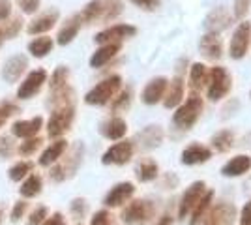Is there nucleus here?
Instances as JSON below:
<instances>
[{"mask_svg": "<svg viewBox=\"0 0 251 225\" xmlns=\"http://www.w3.org/2000/svg\"><path fill=\"white\" fill-rule=\"evenodd\" d=\"M137 139H139L143 149H156L163 141V129H161V126H154V124L147 126L137 133Z\"/></svg>", "mask_w": 251, "mask_h": 225, "instance_id": "obj_27", "label": "nucleus"}, {"mask_svg": "<svg viewBox=\"0 0 251 225\" xmlns=\"http://www.w3.org/2000/svg\"><path fill=\"white\" fill-rule=\"evenodd\" d=\"M135 6L139 8H143V10H156L157 6H159V0H131Z\"/></svg>", "mask_w": 251, "mask_h": 225, "instance_id": "obj_50", "label": "nucleus"}, {"mask_svg": "<svg viewBox=\"0 0 251 225\" xmlns=\"http://www.w3.org/2000/svg\"><path fill=\"white\" fill-rule=\"evenodd\" d=\"M42 225H66V220L60 212H54L52 216H47V220Z\"/></svg>", "mask_w": 251, "mask_h": 225, "instance_id": "obj_52", "label": "nucleus"}, {"mask_svg": "<svg viewBox=\"0 0 251 225\" xmlns=\"http://www.w3.org/2000/svg\"><path fill=\"white\" fill-rule=\"evenodd\" d=\"M167 85L169 79L167 77H154L147 83V86L143 88V94H141V100L147 103V105H156L159 103L165 92H167Z\"/></svg>", "mask_w": 251, "mask_h": 225, "instance_id": "obj_13", "label": "nucleus"}, {"mask_svg": "<svg viewBox=\"0 0 251 225\" xmlns=\"http://www.w3.org/2000/svg\"><path fill=\"white\" fill-rule=\"evenodd\" d=\"M83 145L81 143H75L74 147L70 149V152L62 156V160H58L54 165H52L51 173H49V176H51V180L54 182H62L66 178H70V176H74L77 169H79V165H81V161H83Z\"/></svg>", "mask_w": 251, "mask_h": 225, "instance_id": "obj_1", "label": "nucleus"}, {"mask_svg": "<svg viewBox=\"0 0 251 225\" xmlns=\"http://www.w3.org/2000/svg\"><path fill=\"white\" fill-rule=\"evenodd\" d=\"M19 192H21V195L26 197V199H32V197L40 195V193H42V176H40V175H28V178L23 182Z\"/></svg>", "mask_w": 251, "mask_h": 225, "instance_id": "obj_35", "label": "nucleus"}, {"mask_svg": "<svg viewBox=\"0 0 251 225\" xmlns=\"http://www.w3.org/2000/svg\"><path fill=\"white\" fill-rule=\"evenodd\" d=\"M124 10L120 0H103V13H101V23H109L116 19Z\"/></svg>", "mask_w": 251, "mask_h": 225, "instance_id": "obj_36", "label": "nucleus"}, {"mask_svg": "<svg viewBox=\"0 0 251 225\" xmlns=\"http://www.w3.org/2000/svg\"><path fill=\"white\" fill-rule=\"evenodd\" d=\"M208 83V68L202 62H195L189 68V88L193 92H197L201 88H204Z\"/></svg>", "mask_w": 251, "mask_h": 225, "instance_id": "obj_28", "label": "nucleus"}, {"mask_svg": "<svg viewBox=\"0 0 251 225\" xmlns=\"http://www.w3.org/2000/svg\"><path fill=\"white\" fill-rule=\"evenodd\" d=\"M120 88H122V77L120 75H111L103 81H100L92 90H88L84 94V103H88V105H105L120 92Z\"/></svg>", "mask_w": 251, "mask_h": 225, "instance_id": "obj_2", "label": "nucleus"}, {"mask_svg": "<svg viewBox=\"0 0 251 225\" xmlns=\"http://www.w3.org/2000/svg\"><path fill=\"white\" fill-rule=\"evenodd\" d=\"M68 79H70V70L66 66H58L49 79V94L58 92L64 86H68Z\"/></svg>", "mask_w": 251, "mask_h": 225, "instance_id": "obj_34", "label": "nucleus"}, {"mask_svg": "<svg viewBox=\"0 0 251 225\" xmlns=\"http://www.w3.org/2000/svg\"><path fill=\"white\" fill-rule=\"evenodd\" d=\"M232 77L229 72L221 66H216L208 72V83H206V96L210 101H220L230 92Z\"/></svg>", "mask_w": 251, "mask_h": 225, "instance_id": "obj_5", "label": "nucleus"}, {"mask_svg": "<svg viewBox=\"0 0 251 225\" xmlns=\"http://www.w3.org/2000/svg\"><path fill=\"white\" fill-rule=\"evenodd\" d=\"M122 43H107L100 45V49H96V53L90 56V68H101L107 62H111L116 54L120 53Z\"/></svg>", "mask_w": 251, "mask_h": 225, "instance_id": "obj_23", "label": "nucleus"}, {"mask_svg": "<svg viewBox=\"0 0 251 225\" xmlns=\"http://www.w3.org/2000/svg\"><path fill=\"white\" fill-rule=\"evenodd\" d=\"M68 150V141L66 139H56L54 143H51L47 149L42 152V158H40V165L43 167H49L52 163L60 160L64 156V152Z\"/></svg>", "mask_w": 251, "mask_h": 225, "instance_id": "obj_26", "label": "nucleus"}, {"mask_svg": "<svg viewBox=\"0 0 251 225\" xmlns=\"http://www.w3.org/2000/svg\"><path fill=\"white\" fill-rule=\"evenodd\" d=\"M100 131H101V135H103V137H107V139L122 141V137H124L126 131H127V124H126L124 118L113 117V118H109L107 122H103V124H101Z\"/></svg>", "mask_w": 251, "mask_h": 225, "instance_id": "obj_25", "label": "nucleus"}, {"mask_svg": "<svg viewBox=\"0 0 251 225\" xmlns=\"http://www.w3.org/2000/svg\"><path fill=\"white\" fill-rule=\"evenodd\" d=\"M131 88H126V90H120L118 96L111 100V109L113 113H122L126 109L131 105Z\"/></svg>", "mask_w": 251, "mask_h": 225, "instance_id": "obj_38", "label": "nucleus"}, {"mask_svg": "<svg viewBox=\"0 0 251 225\" xmlns=\"http://www.w3.org/2000/svg\"><path fill=\"white\" fill-rule=\"evenodd\" d=\"M202 107H204V105H202L201 96L199 94H195V92H191V96L186 100V103H184V105H178L176 113L173 115L175 126L180 129H184V131L191 129L195 124H197V120L201 118Z\"/></svg>", "mask_w": 251, "mask_h": 225, "instance_id": "obj_3", "label": "nucleus"}, {"mask_svg": "<svg viewBox=\"0 0 251 225\" xmlns=\"http://www.w3.org/2000/svg\"><path fill=\"white\" fill-rule=\"evenodd\" d=\"M81 26H83L81 15H79V13L72 15V17L62 25V28L58 30V36H56L58 45H68V43L74 42L75 38H77V34H79V30H81Z\"/></svg>", "mask_w": 251, "mask_h": 225, "instance_id": "obj_22", "label": "nucleus"}, {"mask_svg": "<svg viewBox=\"0 0 251 225\" xmlns=\"http://www.w3.org/2000/svg\"><path fill=\"white\" fill-rule=\"evenodd\" d=\"M28 68V58L25 54H13L2 66V77L6 83H15L23 77Z\"/></svg>", "mask_w": 251, "mask_h": 225, "instance_id": "obj_14", "label": "nucleus"}, {"mask_svg": "<svg viewBox=\"0 0 251 225\" xmlns=\"http://www.w3.org/2000/svg\"><path fill=\"white\" fill-rule=\"evenodd\" d=\"M135 193V186L131 182H120L111 188V192L105 195L103 203L105 206H111V208H116V206H122L126 204Z\"/></svg>", "mask_w": 251, "mask_h": 225, "instance_id": "obj_15", "label": "nucleus"}, {"mask_svg": "<svg viewBox=\"0 0 251 225\" xmlns=\"http://www.w3.org/2000/svg\"><path fill=\"white\" fill-rule=\"evenodd\" d=\"M210 143H212V149L216 150V152H227L234 145V133L230 129H221V131H218L212 137Z\"/></svg>", "mask_w": 251, "mask_h": 225, "instance_id": "obj_33", "label": "nucleus"}, {"mask_svg": "<svg viewBox=\"0 0 251 225\" xmlns=\"http://www.w3.org/2000/svg\"><path fill=\"white\" fill-rule=\"evenodd\" d=\"M135 175H137V180H141V182H150V180H156V176L159 175V165H157L154 160H147L139 161V165H137L135 169Z\"/></svg>", "mask_w": 251, "mask_h": 225, "instance_id": "obj_30", "label": "nucleus"}, {"mask_svg": "<svg viewBox=\"0 0 251 225\" xmlns=\"http://www.w3.org/2000/svg\"><path fill=\"white\" fill-rule=\"evenodd\" d=\"M250 8H251V0H234V6H232L234 17L236 19H244L246 13L250 11Z\"/></svg>", "mask_w": 251, "mask_h": 225, "instance_id": "obj_43", "label": "nucleus"}, {"mask_svg": "<svg viewBox=\"0 0 251 225\" xmlns=\"http://www.w3.org/2000/svg\"><path fill=\"white\" fill-rule=\"evenodd\" d=\"M251 169V158L246 154H240V156H234L230 158L223 167H221V175L223 176H242Z\"/></svg>", "mask_w": 251, "mask_h": 225, "instance_id": "obj_24", "label": "nucleus"}, {"mask_svg": "<svg viewBox=\"0 0 251 225\" xmlns=\"http://www.w3.org/2000/svg\"><path fill=\"white\" fill-rule=\"evenodd\" d=\"M72 212L77 218H83L86 214V201L84 199H75L74 203H72Z\"/></svg>", "mask_w": 251, "mask_h": 225, "instance_id": "obj_48", "label": "nucleus"}, {"mask_svg": "<svg viewBox=\"0 0 251 225\" xmlns=\"http://www.w3.org/2000/svg\"><path fill=\"white\" fill-rule=\"evenodd\" d=\"M11 15V2L10 0H0V23L10 19Z\"/></svg>", "mask_w": 251, "mask_h": 225, "instance_id": "obj_49", "label": "nucleus"}, {"mask_svg": "<svg viewBox=\"0 0 251 225\" xmlns=\"http://www.w3.org/2000/svg\"><path fill=\"white\" fill-rule=\"evenodd\" d=\"M25 212H26V203H25V201H17L15 206L11 208V222H13V224L19 222Z\"/></svg>", "mask_w": 251, "mask_h": 225, "instance_id": "obj_47", "label": "nucleus"}, {"mask_svg": "<svg viewBox=\"0 0 251 225\" xmlns=\"http://www.w3.org/2000/svg\"><path fill=\"white\" fill-rule=\"evenodd\" d=\"M47 216H49V208L47 206H38V208H34L28 216V222L26 225H42L45 220H47Z\"/></svg>", "mask_w": 251, "mask_h": 225, "instance_id": "obj_42", "label": "nucleus"}, {"mask_svg": "<svg viewBox=\"0 0 251 225\" xmlns=\"http://www.w3.org/2000/svg\"><path fill=\"white\" fill-rule=\"evenodd\" d=\"M4 34V40H11L23 30V17H11L8 23H4V26L0 28Z\"/></svg>", "mask_w": 251, "mask_h": 225, "instance_id": "obj_39", "label": "nucleus"}, {"mask_svg": "<svg viewBox=\"0 0 251 225\" xmlns=\"http://www.w3.org/2000/svg\"><path fill=\"white\" fill-rule=\"evenodd\" d=\"M212 199H214V192H204V195L201 197V201L195 204V208L191 210V220L189 225H201L202 220L208 214L210 206H212Z\"/></svg>", "mask_w": 251, "mask_h": 225, "instance_id": "obj_29", "label": "nucleus"}, {"mask_svg": "<svg viewBox=\"0 0 251 225\" xmlns=\"http://www.w3.org/2000/svg\"><path fill=\"white\" fill-rule=\"evenodd\" d=\"M40 2L42 0H17V6L23 10V13H36L38 8H40Z\"/></svg>", "mask_w": 251, "mask_h": 225, "instance_id": "obj_44", "label": "nucleus"}, {"mask_svg": "<svg viewBox=\"0 0 251 225\" xmlns=\"http://www.w3.org/2000/svg\"><path fill=\"white\" fill-rule=\"evenodd\" d=\"M101 13H103V0H90L79 15L83 23H101Z\"/></svg>", "mask_w": 251, "mask_h": 225, "instance_id": "obj_32", "label": "nucleus"}, {"mask_svg": "<svg viewBox=\"0 0 251 225\" xmlns=\"http://www.w3.org/2000/svg\"><path fill=\"white\" fill-rule=\"evenodd\" d=\"M240 225H251V201H248L242 208Z\"/></svg>", "mask_w": 251, "mask_h": 225, "instance_id": "obj_51", "label": "nucleus"}, {"mask_svg": "<svg viewBox=\"0 0 251 225\" xmlns=\"http://www.w3.org/2000/svg\"><path fill=\"white\" fill-rule=\"evenodd\" d=\"M230 19H232V17H230V13L227 11V8L220 6V8L212 10L208 15H206V19H204V28L212 34H220V32H223L225 28H229Z\"/></svg>", "mask_w": 251, "mask_h": 225, "instance_id": "obj_18", "label": "nucleus"}, {"mask_svg": "<svg viewBox=\"0 0 251 225\" xmlns=\"http://www.w3.org/2000/svg\"><path fill=\"white\" fill-rule=\"evenodd\" d=\"M156 225H173V222H171V218H169V216H163Z\"/></svg>", "mask_w": 251, "mask_h": 225, "instance_id": "obj_53", "label": "nucleus"}, {"mask_svg": "<svg viewBox=\"0 0 251 225\" xmlns=\"http://www.w3.org/2000/svg\"><path fill=\"white\" fill-rule=\"evenodd\" d=\"M2 43H4V34H2V30H0V47H2Z\"/></svg>", "mask_w": 251, "mask_h": 225, "instance_id": "obj_54", "label": "nucleus"}, {"mask_svg": "<svg viewBox=\"0 0 251 225\" xmlns=\"http://www.w3.org/2000/svg\"><path fill=\"white\" fill-rule=\"evenodd\" d=\"M206 192V184L202 180H197L193 182L189 188H186V192L180 199V204H178V218L180 220H186V216L195 208V204L201 201V197Z\"/></svg>", "mask_w": 251, "mask_h": 225, "instance_id": "obj_9", "label": "nucleus"}, {"mask_svg": "<svg viewBox=\"0 0 251 225\" xmlns=\"http://www.w3.org/2000/svg\"><path fill=\"white\" fill-rule=\"evenodd\" d=\"M34 169V163L32 161H17L15 165H11L10 171H8V176H10L11 180H23L25 176H28Z\"/></svg>", "mask_w": 251, "mask_h": 225, "instance_id": "obj_37", "label": "nucleus"}, {"mask_svg": "<svg viewBox=\"0 0 251 225\" xmlns=\"http://www.w3.org/2000/svg\"><path fill=\"white\" fill-rule=\"evenodd\" d=\"M52 40L47 38V36H40V38H34L30 43H28V53L34 56V58H43L52 51Z\"/></svg>", "mask_w": 251, "mask_h": 225, "instance_id": "obj_31", "label": "nucleus"}, {"mask_svg": "<svg viewBox=\"0 0 251 225\" xmlns=\"http://www.w3.org/2000/svg\"><path fill=\"white\" fill-rule=\"evenodd\" d=\"M133 158V141H120L115 143L111 149L101 156L103 165H126Z\"/></svg>", "mask_w": 251, "mask_h": 225, "instance_id": "obj_8", "label": "nucleus"}, {"mask_svg": "<svg viewBox=\"0 0 251 225\" xmlns=\"http://www.w3.org/2000/svg\"><path fill=\"white\" fill-rule=\"evenodd\" d=\"M90 225H111V216H109L107 210H98V212L92 216Z\"/></svg>", "mask_w": 251, "mask_h": 225, "instance_id": "obj_46", "label": "nucleus"}, {"mask_svg": "<svg viewBox=\"0 0 251 225\" xmlns=\"http://www.w3.org/2000/svg\"><path fill=\"white\" fill-rule=\"evenodd\" d=\"M154 212H156L154 203H150L147 199H137V201L126 204L120 218L127 225H147L152 220Z\"/></svg>", "mask_w": 251, "mask_h": 225, "instance_id": "obj_6", "label": "nucleus"}, {"mask_svg": "<svg viewBox=\"0 0 251 225\" xmlns=\"http://www.w3.org/2000/svg\"><path fill=\"white\" fill-rule=\"evenodd\" d=\"M212 158V150L208 147H204V145H189L186 149L182 150V158L180 161L184 163V165H197V163H204V161H208Z\"/></svg>", "mask_w": 251, "mask_h": 225, "instance_id": "obj_21", "label": "nucleus"}, {"mask_svg": "<svg viewBox=\"0 0 251 225\" xmlns=\"http://www.w3.org/2000/svg\"><path fill=\"white\" fill-rule=\"evenodd\" d=\"M42 128H43V118L34 117L30 120H17V122H13L11 133L15 137H21V139H30V137H36L38 131Z\"/></svg>", "mask_w": 251, "mask_h": 225, "instance_id": "obj_19", "label": "nucleus"}, {"mask_svg": "<svg viewBox=\"0 0 251 225\" xmlns=\"http://www.w3.org/2000/svg\"><path fill=\"white\" fill-rule=\"evenodd\" d=\"M43 139L42 137H30V139H25L19 145V154L21 156H32L36 150L42 147Z\"/></svg>", "mask_w": 251, "mask_h": 225, "instance_id": "obj_40", "label": "nucleus"}, {"mask_svg": "<svg viewBox=\"0 0 251 225\" xmlns=\"http://www.w3.org/2000/svg\"><path fill=\"white\" fill-rule=\"evenodd\" d=\"M137 34V28L133 25H113L109 28H105L101 32L96 34L94 42L100 43V45H107V43H122V40L126 38H131Z\"/></svg>", "mask_w": 251, "mask_h": 225, "instance_id": "obj_10", "label": "nucleus"}, {"mask_svg": "<svg viewBox=\"0 0 251 225\" xmlns=\"http://www.w3.org/2000/svg\"><path fill=\"white\" fill-rule=\"evenodd\" d=\"M58 17H60L58 10L45 11L42 15H38L36 19H32L26 30H28V34H32V36H45L49 30L54 28V25L58 23Z\"/></svg>", "mask_w": 251, "mask_h": 225, "instance_id": "obj_16", "label": "nucleus"}, {"mask_svg": "<svg viewBox=\"0 0 251 225\" xmlns=\"http://www.w3.org/2000/svg\"><path fill=\"white\" fill-rule=\"evenodd\" d=\"M19 113V107L15 105V103H11V101H2L0 103V128L8 122V118L13 117V115H17Z\"/></svg>", "mask_w": 251, "mask_h": 225, "instance_id": "obj_41", "label": "nucleus"}, {"mask_svg": "<svg viewBox=\"0 0 251 225\" xmlns=\"http://www.w3.org/2000/svg\"><path fill=\"white\" fill-rule=\"evenodd\" d=\"M250 42H251V25L248 21H244L234 28L232 38H230V45H229L230 58H234V60L244 58L246 53H248Z\"/></svg>", "mask_w": 251, "mask_h": 225, "instance_id": "obj_7", "label": "nucleus"}, {"mask_svg": "<svg viewBox=\"0 0 251 225\" xmlns=\"http://www.w3.org/2000/svg\"><path fill=\"white\" fill-rule=\"evenodd\" d=\"M11 152H13V143L8 135H4V137H0V156L2 158H10Z\"/></svg>", "mask_w": 251, "mask_h": 225, "instance_id": "obj_45", "label": "nucleus"}, {"mask_svg": "<svg viewBox=\"0 0 251 225\" xmlns=\"http://www.w3.org/2000/svg\"><path fill=\"white\" fill-rule=\"evenodd\" d=\"M182 100H184V77L176 75L169 81L167 92L163 96V105L167 109H175L182 103Z\"/></svg>", "mask_w": 251, "mask_h": 225, "instance_id": "obj_20", "label": "nucleus"}, {"mask_svg": "<svg viewBox=\"0 0 251 225\" xmlns=\"http://www.w3.org/2000/svg\"><path fill=\"white\" fill-rule=\"evenodd\" d=\"M45 81H47V72L43 68H38V70L30 72V74L23 79L21 86L17 90V98L19 100H30V98H34L42 90Z\"/></svg>", "mask_w": 251, "mask_h": 225, "instance_id": "obj_11", "label": "nucleus"}, {"mask_svg": "<svg viewBox=\"0 0 251 225\" xmlns=\"http://www.w3.org/2000/svg\"><path fill=\"white\" fill-rule=\"evenodd\" d=\"M236 218V208L230 203H218L214 208H210L206 218L202 220V225H232Z\"/></svg>", "mask_w": 251, "mask_h": 225, "instance_id": "obj_12", "label": "nucleus"}, {"mask_svg": "<svg viewBox=\"0 0 251 225\" xmlns=\"http://www.w3.org/2000/svg\"><path fill=\"white\" fill-rule=\"evenodd\" d=\"M199 51L208 60H220L221 54H223V43H221L220 34H204L199 40Z\"/></svg>", "mask_w": 251, "mask_h": 225, "instance_id": "obj_17", "label": "nucleus"}, {"mask_svg": "<svg viewBox=\"0 0 251 225\" xmlns=\"http://www.w3.org/2000/svg\"><path fill=\"white\" fill-rule=\"evenodd\" d=\"M2 216H4V208L0 206V224H2Z\"/></svg>", "mask_w": 251, "mask_h": 225, "instance_id": "obj_55", "label": "nucleus"}, {"mask_svg": "<svg viewBox=\"0 0 251 225\" xmlns=\"http://www.w3.org/2000/svg\"><path fill=\"white\" fill-rule=\"evenodd\" d=\"M75 118V103L60 105L51 111V117L47 122V135L51 139H62V135L72 128Z\"/></svg>", "mask_w": 251, "mask_h": 225, "instance_id": "obj_4", "label": "nucleus"}]
</instances>
